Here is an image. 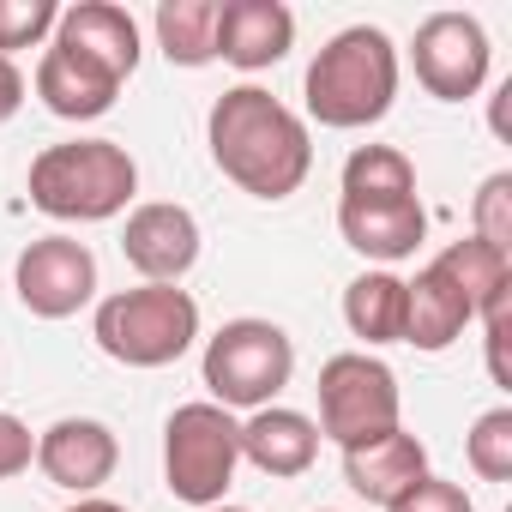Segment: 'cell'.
<instances>
[{
  "instance_id": "1",
  "label": "cell",
  "mask_w": 512,
  "mask_h": 512,
  "mask_svg": "<svg viewBox=\"0 0 512 512\" xmlns=\"http://www.w3.org/2000/svg\"><path fill=\"white\" fill-rule=\"evenodd\" d=\"M205 139H211V163L253 199H290L314 169L308 121L260 85L223 91L211 103Z\"/></svg>"
},
{
  "instance_id": "2",
  "label": "cell",
  "mask_w": 512,
  "mask_h": 512,
  "mask_svg": "<svg viewBox=\"0 0 512 512\" xmlns=\"http://www.w3.org/2000/svg\"><path fill=\"white\" fill-rule=\"evenodd\" d=\"M392 97H398V49L374 25L338 31L308 67V115L320 127H338V133L374 127L386 121Z\"/></svg>"
},
{
  "instance_id": "3",
  "label": "cell",
  "mask_w": 512,
  "mask_h": 512,
  "mask_svg": "<svg viewBox=\"0 0 512 512\" xmlns=\"http://www.w3.org/2000/svg\"><path fill=\"white\" fill-rule=\"evenodd\" d=\"M139 193V169L115 139H67L31 163V205L61 223H103L127 211Z\"/></svg>"
},
{
  "instance_id": "4",
  "label": "cell",
  "mask_w": 512,
  "mask_h": 512,
  "mask_svg": "<svg viewBox=\"0 0 512 512\" xmlns=\"http://www.w3.org/2000/svg\"><path fill=\"white\" fill-rule=\"evenodd\" d=\"M91 338L103 344V356H115L127 368H169L199 338V302L175 284H139L97 308Z\"/></svg>"
},
{
  "instance_id": "5",
  "label": "cell",
  "mask_w": 512,
  "mask_h": 512,
  "mask_svg": "<svg viewBox=\"0 0 512 512\" xmlns=\"http://www.w3.org/2000/svg\"><path fill=\"white\" fill-rule=\"evenodd\" d=\"M296 374V344L272 320H229L205 344V386L223 410H266Z\"/></svg>"
},
{
  "instance_id": "6",
  "label": "cell",
  "mask_w": 512,
  "mask_h": 512,
  "mask_svg": "<svg viewBox=\"0 0 512 512\" xmlns=\"http://www.w3.org/2000/svg\"><path fill=\"white\" fill-rule=\"evenodd\" d=\"M241 464V422L223 404H181L163 428V476L169 494L187 506H223V488L235 482Z\"/></svg>"
},
{
  "instance_id": "7",
  "label": "cell",
  "mask_w": 512,
  "mask_h": 512,
  "mask_svg": "<svg viewBox=\"0 0 512 512\" xmlns=\"http://www.w3.org/2000/svg\"><path fill=\"white\" fill-rule=\"evenodd\" d=\"M398 404V374L368 350H344L320 368V434L338 446H362L398 428Z\"/></svg>"
},
{
  "instance_id": "8",
  "label": "cell",
  "mask_w": 512,
  "mask_h": 512,
  "mask_svg": "<svg viewBox=\"0 0 512 512\" xmlns=\"http://www.w3.org/2000/svg\"><path fill=\"white\" fill-rule=\"evenodd\" d=\"M410 55H416L422 91L440 97V103H464V97H476L482 79H488V31H482L470 13H428V19L416 25Z\"/></svg>"
},
{
  "instance_id": "9",
  "label": "cell",
  "mask_w": 512,
  "mask_h": 512,
  "mask_svg": "<svg viewBox=\"0 0 512 512\" xmlns=\"http://www.w3.org/2000/svg\"><path fill=\"white\" fill-rule=\"evenodd\" d=\"M13 284L37 320H67L97 296V253L73 235H43L19 253Z\"/></svg>"
},
{
  "instance_id": "10",
  "label": "cell",
  "mask_w": 512,
  "mask_h": 512,
  "mask_svg": "<svg viewBox=\"0 0 512 512\" xmlns=\"http://www.w3.org/2000/svg\"><path fill=\"white\" fill-rule=\"evenodd\" d=\"M121 253L127 266L145 278V284H181L199 260V223L187 205H169V199H151L127 217L121 229Z\"/></svg>"
},
{
  "instance_id": "11",
  "label": "cell",
  "mask_w": 512,
  "mask_h": 512,
  "mask_svg": "<svg viewBox=\"0 0 512 512\" xmlns=\"http://www.w3.org/2000/svg\"><path fill=\"white\" fill-rule=\"evenodd\" d=\"M55 49H67L91 73H103V79L121 85L139 67V25H133L127 7H115V0H79V7H61Z\"/></svg>"
},
{
  "instance_id": "12",
  "label": "cell",
  "mask_w": 512,
  "mask_h": 512,
  "mask_svg": "<svg viewBox=\"0 0 512 512\" xmlns=\"http://www.w3.org/2000/svg\"><path fill=\"white\" fill-rule=\"evenodd\" d=\"M121 464V440L91 416H61L37 434V470L67 494H97Z\"/></svg>"
},
{
  "instance_id": "13",
  "label": "cell",
  "mask_w": 512,
  "mask_h": 512,
  "mask_svg": "<svg viewBox=\"0 0 512 512\" xmlns=\"http://www.w3.org/2000/svg\"><path fill=\"white\" fill-rule=\"evenodd\" d=\"M296 43V13L284 0H217V61L260 73L278 67Z\"/></svg>"
},
{
  "instance_id": "14",
  "label": "cell",
  "mask_w": 512,
  "mask_h": 512,
  "mask_svg": "<svg viewBox=\"0 0 512 512\" xmlns=\"http://www.w3.org/2000/svg\"><path fill=\"white\" fill-rule=\"evenodd\" d=\"M338 229H344V241L362 253V260H380V266H392V260H410V253L422 247V235H428V211H422V199H338Z\"/></svg>"
},
{
  "instance_id": "15",
  "label": "cell",
  "mask_w": 512,
  "mask_h": 512,
  "mask_svg": "<svg viewBox=\"0 0 512 512\" xmlns=\"http://www.w3.org/2000/svg\"><path fill=\"white\" fill-rule=\"evenodd\" d=\"M422 476H428V446L416 434H404V428H386V434H374L362 446H344V482L374 506H392Z\"/></svg>"
},
{
  "instance_id": "16",
  "label": "cell",
  "mask_w": 512,
  "mask_h": 512,
  "mask_svg": "<svg viewBox=\"0 0 512 512\" xmlns=\"http://www.w3.org/2000/svg\"><path fill=\"white\" fill-rule=\"evenodd\" d=\"M241 458H247L253 470L278 476V482L308 476L314 458H320V428H314L302 410L266 404V410H253V416L241 422Z\"/></svg>"
},
{
  "instance_id": "17",
  "label": "cell",
  "mask_w": 512,
  "mask_h": 512,
  "mask_svg": "<svg viewBox=\"0 0 512 512\" xmlns=\"http://www.w3.org/2000/svg\"><path fill=\"white\" fill-rule=\"evenodd\" d=\"M476 320V308L464 302V290L440 272V266H422L410 284H404V344L416 350H452L464 338V326Z\"/></svg>"
},
{
  "instance_id": "18",
  "label": "cell",
  "mask_w": 512,
  "mask_h": 512,
  "mask_svg": "<svg viewBox=\"0 0 512 512\" xmlns=\"http://www.w3.org/2000/svg\"><path fill=\"white\" fill-rule=\"evenodd\" d=\"M115 79H103V73H91L85 61H73L67 49H43V61H37V97L49 103V115H61V121H97V115H109L115 109Z\"/></svg>"
},
{
  "instance_id": "19",
  "label": "cell",
  "mask_w": 512,
  "mask_h": 512,
  "mask_svg": "<svg viewBox=\"0 0 512 512\" xmlns=\"http://www.w3.org/2000/svg\"><path fill=\"white\" fill-rule=\"evenodd\" d=\"M344 320L368 344H404V278L392 272H362L344 290Z\"/></svg>"
},
{
  "instance_id": "20",
  "label": "cell",
  "mask_w": 512,
  "mask_h": 512,
  "mask_svg": "<svg viewBox=\"0 0 512 512\" xmlns=\"http://www.w3.org/2000/svg\"><path fill=\"white\" fill-rule=\"evenodd\" d=\"M151 25H157V49L175 67L217 61V0H163Z\"/></svg>"
},
{
  "instance_id": "21",
  "label": "cell",
  "mask_w": 512,
  "mask_h": 512,
  "mask_svg": "<svg viewBox=\"0 0 512 512\" xmlns=\"http://www.w3.org/2000/svg\"><path fill=\"white\" fill-rule=\"evenodd\" d=\"M458 290H464V302L482 314L494 296H506L512 290V253H500V247H488V241H452L446 253H440V260H434Z\"/></svg>"
},
{
  "instance_id": "22",
  "label": "cell",
  "mask_w": 512,
  "mask_h": 512,
  "mask_svg": "<svg viewBox=\"0 0 512 512\" xmlns=\"http://www.w3.org/2000/svg\"><path fill=\"white\" fill-rule=\"evenodd\" d=\"M344 199H416V169L392 145H362L344 163Z\"/></svg>"
},
{
  "instance_id": "23",
  "label": "cell",
  "mask_w": 512,
  "mask_h": 512,
  "mask_svg": "<svg viewBox=\"0 0 512 512\" xmlns=\"http://www.w3.org/2000/svg\"><path fill=\"white\" fill-rule=\"evenodd\" d=\"M464 458L482 482H512V410H488L476 416V428L464 434Z\"/></svg>"
},
{
  "instance_id": "24",
  "label": "cell",
  "mask_w": 512,
  "mask_h": 512,
  "mask_svg": "<svg viewBox=\"0 0 512 512\" xmlns=\"http://www.w3.org/2000/svg\"><path fill=\"white\" fill-rule=\"evenodd\" d=\"M61 25L55 0H0V55L13 61V49H37Z\"/></svg>"
},
{
  "instance_id": "25",
  "label": "cell",
  "mask_w": 512,
  "mask_h": 512,
  "mask_svg": "<svg viewBox=\"0 0 512 512\" xmlns=\"http://www.w3.org/2000/svg\"><path fill=\"white\" fill-rule=\"evenodd\" d=\"M476 241L512 253V175H488L482 193H476Z\"/></svg>"
},
{
  "instance_id": "26",
  "label": "cell",
  "mask_w": 512,
  "mask_h": 512,
  "mask_svg": "<svg viewBox=\"0 0 512 512\" xmlns=\"http://www.w3.org/2000/svg\"><path fill=\"white\" fill-rule=\"evenodd\" d=\"M386 512H476L470 506V494L458 488V482H446V476H422L410 494H398Z\"/></svg>"
},
{
  "instance_id": "27",
  "label": "cell",
  "mask_w": 512,
  "mask_h": 512,
  "mask_svg": "<svg viewBox=\"0 0 512 512\" xmlns=\"http://www.w3.org/2000/svg\"><path fill=\"white\" fill-rule=\"evenodd\" d=\"M31 458H37V434H31L13 410H0V482H7V476H25Z\"/></svg>"
},
{
  "instance_id": "28",
  "label": "cell",
  "mask_w": 512,
  "mask_h": 512,
  "mask_svg": "<svg viewBox=\"0 0 512 512\" xmlns=\"http://www.w3.org/2000/svg\"><path fill=\"white\" fill-rule=\"evenodd\" d=\"M19 109H25V73H19L7 55H0V127H7Z\"/></svg>"
},
{
  "instance_id": "29",
  "label": "cell",
  "mask_w": 512,
  "mask_h": 512,
  "mask_svg": "<svg viewBox=\"0 0 512 512\" xmlns=\"http://www.w3.org/2000/svg\"><path fill=\"white\" fill-rule=\"evenodd\" d=\"M67 512H127V506H115V500H79V506H67Z\"/></svg>"
},
{
  "instance_id": "30",
  "label": "cell",
  "mask_w": 512,
  "mask_h": 512,
  "mask_svg": "<svg viewBox=\"0 0 512 512\" xmlns=\"http://www.w3.org/2000/svg\"><path fill=\"white\" fill-rule=\"evenodd\" d=\"M205 512H247V506H205Z\"/></svg>"
}]
</instances>
